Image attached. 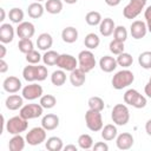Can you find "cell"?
<instances>
[{"instance_id": "1", "label": "cell", "mask_w": 151, "mask_h": 151, "mask_svg": "<svg viewBox=\"0 0 151 151\" xmlns=\"http://www.w3.org/2000/svg\"><path fill=\"white\" fill-rule=\"evenodd\" d=\"M47 68L42 65H27L22 70V77L26 81H42L47 78Z\"/></svg>"}, {"instance_id": "2", "label": "cell", "mask_w": 151, "mask_h": 151, "mask_svg": "<svg viewBox=\"0 0 151 151\" xmlns=\"http://www.w3.org/2000/svg\"><path fill=\"white\" fill-rule=\"evenodd\" d=\"M134 80V76L132 73V71L130 70H122L118 71L113 78H112V86L116 90H123L125 87H127L129 85H131Z\"/></svg>"}, {"instance_id": "3", "label": "cell", "mask_w": 151, "mask_h": 151, "mask_svg": "<svg viewBox=\"0 0 151 151\" xmlns=\"http://www.w3.org/2000/svg\"><path fill=\"white\" fill-rule=\"evenodd\" d=\"M111 118L113 123L118 126H124L130 120V111L125 104H117L113 106L111 112Z\"/></svg>"}, {"instance_id": "4", "label": "cell", "mask_w": 151, "mask_h": 151, "mask_svg": "<svg viewBox=\"0 0 151 151\" xmlns=\"http://www.w3.org/2000/svg\"><path fill=\"white\" fill-rule=\"evenodd\" d=\"M85 123L88 130L97 132V131H101L104 124H103V117L101 113L99 111H94L88 109L85 113Z\"/></svg>"}, {"instance_id": "5", "label": "cell", "mask_w": 151, "mask_h": 151, "mask_svg": "<svg viewBox=\"0 0 151 151\" xmlns=\"http://www.w3.org/2000/svg\"><path fill=\"white\" fill-rule=\"evenodd\" d=\"M28 127L27 119L22 118L20 114L9 118L6 122V130L11 134H20L21 132H25Z\"/></svg>"}, {"instance_id": "6", "label": "cell", "mask_w": 151, "mask_h": 151, "mask_svg": "<svg viewBox=\"0 0 151 151\" xmlns=\"http://www.w3.org/2000/svg\"><path fill=\"white\" fill-rule=\"evenodd\" d=\"M124 103L136 109H143L146 106V98L140 94L137 90L130 88L124 93Z\"/></svg>"}, {"instance_id": "7", "label": "cell", "mask_w": 151, "mask_h": 151, "mask_svg": "<svg viewBox=\"0 0 151 151\" xmlns=\"http://www.w3.org/2000/svg\"><path fill=\"white\" fill-rule=\"evenodd\" d=\"M94 66H96V58L90 50H84L78 54V67L81 68L85 73L92 71Z\"/></svg>"}, {"instance_id": "8", "label": "cell", "mask_w": 151, "mask_h": 151, "mask_svg": "<svg viewBox=\"0 0 151 151\" xmlns=\"http://www.w3.org/2000/svg\"><path fill=\"white\" fill-rule=\"evenodd\" d=\"M145 5H146V0H130L129 4L123 9V15L126 19H134L140 14Z\"/></svg>"}, {"instance_id": "9", "label": "cell", "mask_w": 151, "mask_h": 151, "mask_svg": "<svg viewBox=\"0 0 151 151\" xmlns=\"http://www.w3.org/2000/svg\"><path fill=\"white\" fill-rule=\"evenodd\" d=\"M26 142L32 146L40 145L41 143L46 142V130L42 126H37L31 129L26 133Z\"/></svg>"}, {"instance_id": "10", "label": "cell", "mask_w": 151, "mask_h": 151, "mask_svg": "<svg viewBox=\"0 0 151 151\" xmlns=\"http://www.w3.org/2000/svg\"><path fill=\"white\" fill-rule=\"evenodd\" d=\"M44 107L40 104H27L20 109V116L25 119H34L42 114Z\"/></svg>"}, {"instance_id": "11", "label": "cell", "mask_w": 151, "mask_h": 151, "mask_svg": "<svg viewBox=\"0 0 151 151\" xmlns=\"http://www.w3.org/2000/svg\"><path fill=\"white\" fill-rule=\"evenodd\" d=\"M55 65H57L59 68L64 70V71L71 72V71H73L74 68L78 67V59H76V58H74L73 55H71V54L64 53V54H60V55H59V58H58Z\"/></svg>"}, {"instance_id": "12", "label": "cell", "mask_w": 151, "mask_h": 151, "mask_svg": "<svg viewBox=\"0 0 151 151\" xmlns=\"http://www.w3.org/2000/svg\"><path fill=\"white\" fill-rule=\"evenodd\" d=\"M21 94H22L24 99L34 100V99H38V98H40L42 96V87H41V85H38L35 83H32L29 85H26L22 88Z\"/></svg>"}, {"instance_id": "13", "label": "cell", "mask_w": 151, "mask_h": 151, "mask_svg": "<svg viewBox=\"0 0 151 151\" xmlns=\"http://www.w3.org/2000/svg\"><path fill=\"white\" fill-rule=\"evenodd\" d=\"M130 33H131L132 38L136 39V40H139V39L144 38L147 33L146 22H144L142 20H134L130 26Z\"/></svg>"}, {"instance_id": "14", "label": "cell", "mask_w": 151, "mask_h": 151, "mask_svg": "<svg viewBox=\"0 0 151 151\" xmlns=\"http://www.w3.org/2000/svg\"><path fill=\"white\" fill-rule=\"evenodd\" d=\"M35 33V27L29 21H22L18 24L17 34L20 39H31Z\"/></svg>"}, {"instance_id": "15", "label": "cell", "mask_w": 151, "mask_h": 151, "mask_svg": "<svg viewBox=\"0 0 151 151\" xmlns=\"http://www.w3.org/2000/svg\"><path fill=\"white\" fill-rule=\"evenodd\" d=\"M133 136L129 132H123L116 137V145L119 150H129L133 145Z\"/></svg>"}, {"instance_id": "16", "label": "cell", "mask_w": 151, "mask_h": 151, "mask_svg": "<svg viewBox=\"0 0 151 151\" xmlns=\"http://www.w3.org/2000/svg\"><path fill=\"white\" fill-rule=\"evenodd\" d=\"M2 87L6 92L8 93H17L20 88H21V81L18 77H14V76H9L7 77L4 83H2Z\"/></svg>"}, {"instance_id": "17", "label": "cell", "mask_w": 151, "mask_h": 151, "mask_svg": "<svg viewBox=\"0 0 151 151\" xmlns=\"http://www.w3.org/2000/svg\"><path fill=\"white\" fill-rule=\"evenodd\" d=\"M14 39V28L11 24H2L0 26V41L2 44H9Z\"/></svg>"}, {"instance_id": "18", "label": "cell", "mask_w": 151, "mask_h": 151, "mask_svg": "<svg viewBox=\"0 0 151 151\" xmlns=\"http://www.w3.org/2000/svg\"><path fill=\"white\" fill-rule=\"evenodd\" d=\"M41 126L46 131H52L59 126V117L54 113H47L41 119Z\"/></svg>"}, {"instance_id": "19", "label": "cell", "mask_w": 151, "mask_h": 151, "mask_svg": "<svg viewBox=\"0 0 151 151\" xmlns=\"http://www.w3.org/2000/svg\"><path fill=\"white\" fill-rule=\"evenodd\" d=\"M5 105L9 111H17L24 106V97H20L19 94H11L6 98Z\"/></svg>"}, {"instance_id": "20", "label": "cell", "mask_w": 151, "mask_h": 151, "mask_svg": "<svg viewBox=\"0 0 151 151\" xmlns=\"http://www.w3.org/2000/svg\"><path fill=\"white\" fill-rule=\"evenodd\" d=\"M85 74L86 73L81 68H79V67L74 68L70 73V81H71V84L74 87H80L81 85H84V83L86 80V76Z\"/></svg>"}, {"instance_id": "21", "label": "cell", "mask_w": 151, "mask_h": 151, "mask_svg": "<svg viewBox=\"0 0 151 151\" xmlns=\"http://www.w3.org/2000/svg\"><path fill=\"white\" fill-rule=\"evenodd\" d=\"M117 59H114L113 57H110V55H104L100 58L99 60V66H100V70L106 72V73H110L112 71L116 70L117 67Z\"/></svg>"}, {"instance_id": "22", "label": "cell", "mask_w": 151, "mask_h": 151, "mask_svg": "<svg viewBox=\"0 0 151 151\" xmlns=\"http://www.w3.org/2000/svg\"><path fill=\"white\" fill-rule=\"evenodd\" d=\"M114 28H116V25L113 19L111 18H104L99 24V32L104 37H110L111 34H113Z\"/></svg>"}, {"instance_id": "23", "label": "cell", "mask_w": 151, "mask_h": 151, "mask_svg": "<svg viewBox=\"0 0 151 151\" xmlns=\"http://www.w3.org/2000/svg\"><path fill=\"white\" fill-rule=\"evenodd\" d=\"M53 45V38L50 33H41L37 38V46L41 51H47Z\"/></svg>"}, {"instance_id": "24", "label": "cell", "mask_w": 151, "mask_h": 151, "mask_svg": "<svg viewBox=\"0 0 151 151\" xmlns=\"http://www.w3.org/2000/svg\"><path fill=\"white\" fill-rule=\"evenodd\" d=\"M61 39L63 41L67 42V44H73L78 40V31L76 27L73 26H68L65 27L61 32Z\"/></svg>"}, {"instance_id": "25", "label": "cell", "mask_w": 151, "mask_h": 151, "mask_svg": "<svg viewBox=\"0 0 151 151\" xmlns=\"http://www.w3.org/2000/svg\"><path fill=\"white\" fill-rule=\"evenodd\" d=\"M26 138H24L21 134H13V137L9 139L8 149L11 151H22L25 147Z\"/></svg>"}, {"instance_id": "26", "label": "cell", "mask_w": 151, "mask_h": 151, "mask_svg": "<svg viewBox=\"0 0 151 151\" xmlns=\"http://www.w3.org/2000/svg\"><path fill=\"white\" fill-rule=\"evenodd\" d=\"M117 136H118V131H117L116 125L107 124V125L103 126V129H101V138L104 140H107V142L113 140Z\"/></svg>"}, {"instance_id": "27", "label": "cell", "mask_w": 151, "mask_h": 151, "mask_svg": "<svg viewBox=\"0 0 151 151\" xmlns=\"http://www.w3.org/2000/svg\"><path fill=\"white\" fill-rule=\"evenodd\" d=\"M45 146L48 151H61L64 149V144H63V140L61 138L57 137V136H53V137H50L46 143H45Z\"/></svg>"}, {"instance_id": "28", "label": "cell", "mask_w": 151, "mask_h": 151, "mask_svg": "<svg viewBox=\"0 0 151 151\" xmlns=\"http://www.w3.org/2000/svg\"><path fill=\"white\" fill-rule=\"evenodd\" d=\"M45 7L40 4V2H32L29 6H28V8H27V13H28V15L32 18V19H38V18H40V17H42V14H44V9Z\"/></svg>"}, {"instance_id": "29", "label": "cell", "mask_w": 151, "mask_h": 151, "mask_svg": "<svg viewBox=\"0 0 151 151\" xmlns=\"http://www.w3.org/2000/svg\"><path fill=\"white\" fill-rule=\"evenodd\" d=\"M45 9L50 14H59L63 9L61 0H47L45 4Z\"/></svg>"}, {"instance_id": "30", "label": "cell", "mask_w": 151, "mask_h": 151, "mask_svg": "<svg viewBox=\"0 0 151 151\" xmlns=\"http://www.w3.org/2000/svg\"><path fill=\"white\" fill-rule=\"evenodd\" d=\"M100 44V39L96 33H88L84 39V45L88 50H96Z\"/></svg>"}, {"instance_id": "31", "label": "cell", "mask_w": 151, "mask_h": 151, "mask_svg": "<svg viewBox=\"0 0 151 151\" xmlns=\"http://www.w3.org/2000/svg\"><path fill=\"white\" fill-rule=\"evenodd\" d=\"M59 55H60V54H59L58 52H55V51H53V50H47V51L44 53V55H42V61H44V64L47 65V66H53V65L57 64V60H58Z\"/></svg>"}, {"instance_id": "32", "label": "cell", "mask_w": 151, "mask_h": 151, "mask_svg": "<svg viewBox=\"0 0 151 151\" xmlns=\"http://www.w3.org/2000/svg\"><path fill=\"white\" fill-rule=\"evenodd\" d=\"M51 81H52V84L54 86H61V85H64L65 81H66V73H65V71L61 70V68L54 71L52 73V76H51Z\"/></svg>"}, {"instance_id": "33", "label": "cell", "mask_w": 151, "mask_h": 151, "mask_svg": "<svg viewBox=\"0 0 151 151\" xmlns=\"http://www.w3.org/2000/svg\"><path fill=\"white\" fill-rule=\"evenodd\" d=\"M101 20H103L101 14L97 11H91L85 15V21L90 26H97L101 22Z\"/></svg>"}, {"instance_id": "34", "label": "cell", "mask_w": 151, "mask_h": 151, "mask_svg": "<svg viewBox=\"0 0 151 151\" xmlns=\"http://www.w3.org/2000/svg\"><path fill=\"white\" fill-rule=\"evenodd\" d=\"M87 104H88V107H90L91 110L99 111V112H101V111L104 110V106H105L104 100H103L100 97H98V96H93V97L88 98Z\"/></svg>"}, {"instance_id": "35", "label": "cell", "mask_w": 151, "mask_h": 151, "mask_svg": "<svg viewBox=\"0 0 151 151\" xmlns=\"http://www.w3.org/2000/svg\"><path fill=\"white\" fill-rule=\"evenodd\" d=\"M78 146L83 150H88L93 146V138L87 134V133H84V134H80L79 138H78Z\"/></svg>"}, {"instance_id": "36", "label": "cell", "mask_w": 151, "mask_h": 151, "mask_svg": "<svg viewBox=\"0 0 151 151\" xmlns=\"http://www.w3.org/2000/svg\"><path fill=\"white\" fill-rule=\"evenodd\" d=\"M8 17H9V20L14 24H20L24 20V12L21 8L19 7H13L12 9H9V13H8Z\"/></svg>"}, {"instance_id": "37", "label": "cell", "mask_w": 151, "mask_h": 151, "mask_svg": "<svg viewBox=\"0 0 151 151\" xmlns=\"http://www.w3.org/2000/svg\"><path fill=\"white\" fill-rule=\"evenodd\" d=\"M39 104L44 107V109H52L57 104V98L52 94H44L40 97V101Z\"/></svg>"}, {"instance_id": "38", "label": "cell", "mask_w": 151, "mask_h": 151, "mask_svg": "<svg viewBox=\"0 0 151 151\" xmlns=\"http://www.w3.org/2000/svg\"><path fill=\"white\" fill-rule=\"evenodd\" d=\"M138 63L145 70L151 68V51H144V52H142L139 54V57H138Z\"/></svg>"}, {"instance_id": "39", "label": "cell", "mask_w": 151, "mask_h": 151, "mask_svg": "<svg viewBox=\"0 0 151 151\" xmlns=\"http://www.w3.org/2000/svg\"><path fill=\"white\" fill-rule=\"evenodd\" d=\"M132 63H133V58H132V55H131L130 53L123 52V53H120V54L117 57V64H118L119 66H122V67H125V68H126V67L131 66Z\"/></svg>"}, {"instance_id": "40", "label": "cell", "mask_w": 151, "mask_h": 151, "mask_svg": "<svg viewBox=\"0 0 151 151\" xmlns=\"http://www.w3.org/2000/svg\"><path fill=\"white\" fill-rule=\"evenodd\" d=\"M18 48L21 53L27 54L29 51L34 50V45H33V41L31 39H20L18 42Z\"/></svg>"}, {"instance_id": "41", "label": "cell", "mask_w": 151, "mask_h": 151, "mask_svg": "<svg viewBox=\"0 0 151 151\" xmlns=\"http://www.w3.org/2000/svg\"><path fill=\"white\" fill-rule=\"evenodd\" d=\"M113 39H116V40H118V41H123V42H125V40L127 39V31H126V28L124 27V26H116V28H114V32H113Z\"/></svg>"}, {"instance_id": "42", "label": "cell", "mask_w": 151, "mask_h": 151, "mask_svg": "<svg viewBox=\"0 0 151 151\" xmlns=\"http://www.w3.org/2000/svg\"><path fill=\"white\" fill-rule=\"evenodd\" d=\"M109 48H110L111 53H113V54H116V55H119L120 53H123V52H124V42H123V41H118V40L113 39V40L110 42Z\"/></svg>"}, {"instance_id": "43", "label": "cell", "mask_w": 151, "mask_h": 151, "mask_svg": "<svg viewBox=\"0 0 151 151\" xmlns=\"http://www.w3.org/2000/svg\"><path fill=\"white\" fill-rule=\"evenodd\" d=\"M41 59H42V57H41L40 53H39L38 51H35V50H32V51H29V52L26 54V61H27L28 64H32V65L38 64Z\"/></svg>"}, {"instance_id": "44", "label": "cell", "mask_w": 151, "mask_h": 151, "mask_svg": "<svg viewBox=\"0 0 151 151\" xmlns=\"http://www.w3.org/2000/svg\"><path fill=\"white\" fill-rule=\"evenodd\" d=\"M144 17H145V22L147 26V31L151 32V6L146 7L145 12H144Z\"/></svg>"}, {"instance_id": "45", "label": "cell", "mask_w": 151, "mask_h": 151, "mask_svg": "<svg viewBox=\"0 0 151 151\" xmlns=\"http://www.w3.org/2000/svg\"><path fill=\"white\" fill-rule=\"evenodd\" d=\"M92 149L94 151H107L109 150V145L106 143H104V142H98L92 146Z\"/></svg>"}, {"instance_id": "46", "label": "cell", "mask_w": 151, "mask_h": 151, "mask_svg": "<svg viewBox=\"0 0 151 151\" xmlns=\"http://www.w3.org/2000/svg\"><path fill=\"white\" fill-rule=\"evenodd\" d=\"M8 70V65L4 59H0V73H5Z\"/></svg>"}, {"instance_id": "47", "label": "cell", "mask_w": 151, "mask_h": 151, "mask_svg": "<svg viewBox=\"0 0 151 151\" xmlns=\"http://www.w3.org/2000/svg\"><path fill=\"white\" fill-rule=\"evenodd\" d=\"M122 0H105V4L107 6H111V7H114V6H118L120 4Z\"/></svg>"}, {"instance_id": "48", "label": "cell", "mask_w": 151, "mask_h": 151, "mask_svg": "<svg viewBox=\"0 0 151 151\" xmlns=\"http://www.w3.org/2000/svg\"><path fill=\"white\" fill-rule=\"evenodd\" d=\"M144 92L149 98H151V81H147V84L144 87Z\"/></svg>"}, {"instance_id": "49", "label": "cell", "mask_w": 151, "mask_h": 151, "mask_svg": "<svg viewBox=\"0 0 151 151\" xmlns=\"http://www.w3.org/2000/svg\"><path fill=\"white\" fill-rule=\"evenodd\" d=\"M5 55H6V47H5V45L1 42V45H0V59H4Z\"/></svg>"}, {"instance_id": "50", "label": "cell", "mask_w": 151, "mask_h": 151, "mask_svg": "<svg viewBox=\"0 0 151 151\" xmlns=\"http://www.w3.org/2000/svg\"><path fill=\"white\" fill-rule=\"evenodd\" d=\"M64 150H65V151H77L78 147H77L76 145H73V144H68V145L64 146Z\"/></svg>"}, {"instance_id": "51", "label": "cell", "mask_w": 151, "mask_h": 151, "mask_svg": "<svg viewBox=\"0 0 151 151\" xmlns=\"http://www.w3.org/2000/svg\"><path fill=\"white\" fill-rule=\"evenodd\" d=\"M145 131H146V133L149 136H151V119H149L146 122V124H145Z\"/></svg>"}, {"instance_id": "52", "label": "cell", "mask_w": 151, "mask_h": 151, "mask_svg": "<svg viewBox=\"0 0 151 151\" xmlns=\"http://www.w3.org/2000/svg\"><path fill=\"white\" fill-rule=\"evenodd\" d=\"M0 13H1L0 21H4V20H5V9H4V8H0Z\"/></svg>"}, {"instance_id": "53", "label": "cell", "mask_w": 151, "mask_h": 151, "mask_svg": "<svg viewBox=\"0 0 151 151\" xmlns=\"http://www.w3.org/2000/svg\"><path fill=\"white\" fill-rule=\"evenodd\" d=\"M66 4H68V5H73V4H76L78 0H64Z\"/></svg>"}, {"instance_id": "54", "label": "cell", "mask_w": 151, "mask_h": 151, "mask_svg": "<svg viewBox=\"0 0 151 151\" xmlns=\"http://www.w3.org/2000/svg\"><path fill=\"white\" fill-rule=\"evenodd\" d=\"M37 2H41V1H45V0H35Z\"/></svg>"}]
</instances>
